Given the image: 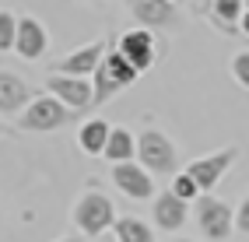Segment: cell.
I'll list each match as a JSON object with an SVG mask.
<instances>
[{"label":"cell","instance_id":"cell-27","mask_svg":"<svg viewBox=\"0 0 249 242\" xmlns=\"http://www.w3.org/2000/svg\"><path fill=\"white\" fill-rule=\"evenodd\" d=\"M0 134H4V123H0Z\"/></svg>","mask_w":249,"mask_h":242},{"label":"cell","instance_id":"cell-1","mask_svg":"<svg viewBox=\"0 0 249 242\" xmlns=\"http://www.w3.org/2000/svg\"><path fill=\"white\" fill-rule=\"evenodd\" d=\"M141 74L126 63V56L120 50H109L106 60L98 63V70H95V81H91V88H95V102H109L116 91H123L126 85H134Z\"/></svg>","mask_w":249,"mask_h":242},{"label":"cell","instance_id":"cell-19","mask_svg":"<svg viewBox=\"0 0 249 242\" xmlns=\"http://www.w3.org/2000/svg\"><path fill=\"white\" fill-rule=\"evenodd\" d=\"M18 46V21H14V14L0 11V53H7Z\"/></svg>","mask_w":249,"mask_h":242},{"label":"cell","instance_id":"cell-6","mask_svg":"<svg viewBox=\"0 0 249 242\" xmlns=\"http://www.w3.org/2000/svg\"><path fill=\"white\" fill-rule=\"evenodd\" d=\"M231 161H235V148H225V151H214L207 158H196L186 165V175H193V183L200 186V193H211L214 186L221 183V175L231 169Z\"/></svg>","mask_w":249,"mask_h":242},{"label":"cell","instance_id":"cell-15","mask_svg":"<svg viewBox=\"0 0 249 242\" xmlns=\"http://www.w3.org/2000/svg\"><path fill=\"white\" fill-rule=\"evenodd\" d=\"M109 134H112V126L106 120H88L85 126H81V134H77V144H81L85 155H106Z\"/></svg>","mask_w":249,"mask_h":242},{"label":"cell","instance_id":"cell-25","mask_svg":"<svg viewBox=\"0 0 249 242\" xmlns=\"http://www.w3.org/2000/svg\"><path fill=\"white\" fill-rule=\"evenodd\" d=\"M172 242H193V239H172Z\"/></svg>","mask_w":249,"mask_h":242},{"label":"cell","instance_id":"cell-9","mask_svg":"<svg viewBox=\"0 0 249 242\" xmlns=\"http://www.w3.org/2000/svg\"><path fill=\"white\" fill-rule=\"evenodd\" d=\"M112 183L120 193H126V197L134 200H147L155 193V183H151V172H147L144 165H137V161H123V165H112Z\"/></svg>","mask_w":249,"mask_h":242},{"label":"cell","instance_id":"cell-3","mask_svg":"<svg viewBox=\"0 0 249 242\" xmlns=\"http://www.w3.org/2000/svg\"><path fill=\"white\" fill-rule=\"evenodd\" d=\"M74 120V109H67L56 95H42V99H32V105L21 112V130H36V134H46V130H60L63 123Z\"/></svg>","mask_w":249,"mask_h":242},{"label":"cell","instance_id":"cell-13","mask_svg":"<svg viewBox=\"0 0 249 242\" xmlns=\"http://www.w3.org/2000/svg\"><path fill=\"white\" fill-rule=\"evenodd\" d=\"M32 105V91L18 74L0 70V112H25Z\"/></svg>","mask_w":249,"mask_h":242},{"label":"cell","instance_id":"cell-11","mask_svg":"<svg viewBox=\"0 0 249 242\" xmlns=\"http://www.w3.org/2000/svg\"><path fill=\"white\" fill-rule=\"evenodd\" d=\"M134 7V18L144 28H172L179 25V7L172 0H130Z\"/></svg>","mask_w":249,"mask_h":242},{"label":"cell","instance_id":"cell-12","mask_svg":"<svg viewBox=\"0 0 249 242\" xmlns=\"http://www.w3.org/2000/svg\"><path fill=\"white\" fill-rule=\"evenodd\" d=\"M151 207H155V225H158V228L176 232V228H182V225H186V200H179L172 190L158 193Z\"/></svg>","mask_w":249,"mask_h":242},{"label":"cell","instance_id":"cell-16","mask_svg":"<svg viewBox=\"0 0 249 242\" xmlns=\"http://www.w3.org/2000/svg\"><path fill=\"white\" fill-rule=\"evenodd\" d=\"M134 155H137V137L130 130H123V126H112L109 144H106V158L112 165H123V161H134Z\"/></svg>","mask_w":249,"mask_h":242},{"label":"cell","instance_id":"cell-22","mask_svg":"<svg viewBox=\"0 0 249 242\" xmlns=\"http://www.w3.org/2000/svg\"><path fill=\"white\" fill-rule=\"evenodd\" d=\"M235 225H239V232H246L249 235V197L239 204V214H235Z\"/></svg>","mask_w":249,"mask_h":242},{"label":"cell","instance_id":"cell-10","mask_svg":"<svg viewBox=\"0 0 249 242\" xmlns=\"http://www.w3.org/2000/svg\"><path fill=\"white\" fill-rule=\"evenodd\" d=\"M116 50H120L126 56V63L134 67L137 74L147 70L155 63V35L147 28H137V32H126V35H120V42H116Z\"/></svg>","mask_w":249,"mask_h":242},{"label":"cell","instance_id":"cell-2","mask_svg":"<svg viewBox=\"0 0 249 242\" xmlns=\"http://www.w3.org/2000/svg\"><path fill=\"white\" fill-rule=\"evenodd\" d=\"M74 221H77V228L85 235H98V232L112 228L120 218H116V207H112V200L106 197V193L88 190L85 197L77 200V207H74Z\"/></svg>","mask_w":249,"mask_h":242},{"label":"cell","instance_id":"cell-18","mask_svg":"<svg viewBox=\"0 0 249 242\" xmlns=\"http://www.w3.org/2000/svg\"><path fill=\"white\" fill-rule=\"evenodd\" d=\"M211 14L218 18V25L221 28H235V25H242V14H246V7H242V0H211Z\"/></svg>","mask_w":249,"mask_h":242},{"label":"cell","instance_id":"cell-29","mask_svg":"<svg viewBox=\"0 0 249 242\" xmlns=\"http://www.w3.org/2000/svg\"><path fill=\"white\" fill-rule=\"evenodd\" d=\"M172 4H176V0H172Z\"/></svg>","mask_w":249,"mask_h":242},{"label":"cell","instance_id":"cell-4","mask_svg":"<svg viewBox=\"0 0 249 242\" xmlns=\"http://www.w3.org/2000/svg\"><path fill=\"white\" fill-rule=\"evenodd\" d=\"M137 158H141V165L147 169V172H155V175H169V172H176V148H172V140L165 137L161 130H147L137 137Z\"/></svg>","mask_w":249,"mask_h":242},{"label":"cell","instance_id":"cell-23","mask_svg":"<svg viewBox=\"0 0 249 242\" xmlns=\"http://www.w3.org/2000/svg\"><path fill=\"white\" fill-rule=\"evenodd\" d=\"M242 32H246V35H249V11L242 14Z\"/></svg>","mask_w":249,"mask_h":242},{"label":"cell","instance_id":"cell-24","mask_svg":"<svg viewBox=\"0 0 249 242\" xmlns=\"http://www.w3.org/2000/svg\"><path fill=\"white\" fill-rule=\"evenodd\" d=\"M60 242H81V239H77V235H74V239H60Z\"/></svg>","mask_w":249,"mask_h":242},{"label":"cell","instance_id":"cell-21","mask_svg":"<svg viewBox=\"0 0 249 242\" xmlns=\"http://www.w3.org/2000/svg\"><path fill=\"white\" fill-rule=\"evenodd\" d=\"M231 74H235V81L249 85V53H239L235 60H231Z\"/></svg>","mask_w":249,"mask_h":242},{"label":"cell","instance_id":"cell-8","mask_svg":"<svg viewBox=\"0 0 249 242\" xmlns=\"http://www.w3.org/2000/svg\"><path fill=\"white\" fill-rule=\"evenodd\" d=\"M106 53H109L106 42H91V46H85V50L63 56L60 63H53V74H63V77H88L91 74L95 77V70H98V63L106 60Z\"/></svg>","mask_w":249,"mask_h":242},{"label":"cell","instance_id":"cell-28","mask_svg":"<svg viewBox=\"0 0 249 242\" xmlns=\"http://www.w3.org/2000/svg\"><path fill=\"white\" fill-rule=\"evenodd\" d=\"M106 242H116V239H106Z\"/></svg>","mask_w":249,"mask_h":242},{"label":"cell","instance_id":"cell-5","mask_svg":"<svg viewBox=\"0 0 249 242\" xmlns=\"http://www.w3.org/2000/svg\"><path fill=\"white\" fill-rule=\"evenodd\" d=\"M196 225H200V232L214 242H225L231 235V225H235V214H231V207L218 197H207L196 204Z\"/></svg>","mask_w":249,"mask_h":242},{"label":"cell","instance_id":"cell-17","mask_svg":"<svg viewBox=\"0 0 249 242\" xmlns=\"http://www.w3.org/2000/svg\"><path fill=\"white\" fill-rule=\"evenodd\" d=\"M112 228H116V242H155V232L141 218H120Z\"/></svg>","mask_w":249,"mask_h":242},{"label":"cell","instance_id":"cell-14","mask_svg":"<svg viewBox=\"0 0 249 242\" xmlns=\"http://www.w3.org/2000/svg\"><path fill=\"white\" fill-rule=\"evenodd\" d=\"M46 46H49V39H46V28L36 21V18H21L18 21V50L25 60H39L42 53H46Z\"/></svg>","mask_w":249,"mask_h":242},{"label":"cell","instance_id":"cell-26","mask_svg":"<svg viewBox=\"0 0 249 242\" xmlns=\"http://www.w3.org/2000/svg\"><path fill=\"white\" fill-rule=\"evenodd\" d=\"M91 4H102V0H91Z\"/></svg>","mask_w":249,"mask_h":242},{"label":"cell","instance_id":"cell-7","mask_svg":"<svg viewBox=\"0 0 249 242\" xmlns=\"http://www.w3.org/2000/svg\"><path fill=\"white\" fill-rule=\"evenodd\" d=\"M46 88L53 91L56 99H60L63 105H67V109H74V112L88 109V105L95 102V88L88 85L85 77H63V74H49Z\"/></svg>","mask_w":249,"mask_h":242},{"label":"cell","instance_id":"cell-20","mask_svg":"<svg viewBox=\"0 0 249 242\" xmlns=\"http://www.w3.org/2000/svg\"><path fill=\"white\" fill-rule=\"evenodd\" d=\"M172 193H176L179 200H186V204H190V200L196 197V193H200V186L193 183V175H186V172H179L176 179H172Z\"/></svg>","mask_w":249,"mask_h":242}]
</instances>
